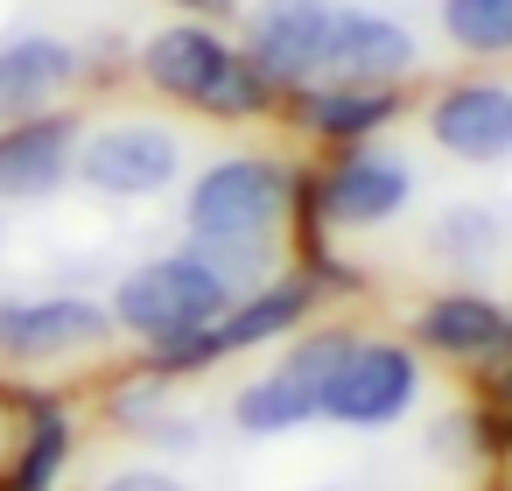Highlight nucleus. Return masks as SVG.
Listing matches in <instances>:
<instances>
[{
  "label": "nucleus",
  "mask_w": 512,
  "mask_h": 491,
  "mask_svg": "<svg viewBox=\"0 0 512 491\" xmlns=\"http://www.w3.org/2000/svg\"><path fill=\"white\" fill-rule=\"evenodd\" d=\"M120 323L155 337V344H183V337H204L218 316H225V274L204 260V253H176V260H148L120 281L113 295Z\"/></svg>",
  "instance_id": "f257e3e1"
},
{
  "label": "nucleus",
  "mask_w": 512,
  "mask_h": 491,
  "mask_svg": "<svg viewBox=\"0 0 512 491\" xmlns=\"http://www.w3.org/2000/svg\"><path fill=\"white\" fill-rule=\"evenodd\" d=\"M288 204V176L260 155L246 162H218L197 190H190V225L197 239H260Z\"/></svg>",
  "instance_id": "f03ea898"
},
{
  "label": "nucleus",
  "mask_w": 512,
  "mask_h": 491,
  "mask_svg": "<svg viewBox=\"0 0 512 491\" xmlns=\"http://www.w3.org/2000/svg\"><path fill=\"white\" fill-rule=\"evenodd\" d=\"M414 400V358L393 344H351V358L323 386V414L344 428H386Z\"/></svg>",
  "instance_id": "7ed1b4c3"
},
{
  "label": "nucleus",
  "mask_w": 512,
  "mask_h": 491,
  "mask_svg": "<svg viewBox=\"0 0 512 491\" xmlns=\"http://www.w3.org/2000/svg\"><path fill=\"white\" fill-rule=\"evenodd\" d=\"M330 22L337 15L323 8V0H267V8L253 15V57H260V71L281 78V85L309 78L323 64V50H330Z\"/></svg>",
  "instance_id": "20e7f679"
},
{
  "label": "nucleus",
  "mask_w": 512,
  "mask_h": 491,
  "mask_svg": "<svg viewBox=\"0 0 512 491\" xmlns=\"http://www.w3.org/2000/svg\"><path fill=\"white\" fill-rule=\"evenodd\" d=\"M78 169H85L99 190H113V197L162 190V183L176 176V134H169V127H106V134L78 155Z\"/></svg>",
  "instance_id": "39448f33"
},
{
  "label": "nucleus",
  "mask_w": 512,
  "mask_h": 491,
  "mask_svg": "<svg viewBox=\"0 0 512 491\" xmlns=\"http://www.w3.org/2000/svg\"><path fill=\"white\" fill-rule=\"evenodd\" d=\"M435 141L463 162L512 155V92L505 85H463L435 106Z\"/></svg>",
  "instance_id": "423d86ee"
},
{
  "label": "nucleus",
  "mask_w": 512,
  "mask_h": 491,
  "mask_svg": "<svg viewBox=\"0 0 512 491\" xmlns=\"http://www.w3.org/2000/svg\"><path fill=\"white\" fill-rule=\"evenodd\" d=\"M99 337H106V316L92 302H0V351L15 358H50Z\"/></svg>",
  "instance_id": "0eeeda50"
},
{
  "label": "nucleus",
  "mask_w": 512,
  "mask_h": 491,
  "mask_svg": "<svg viewBox=\"0 0 512 491\" xmlns=\"http://www.w3.org/2000/svg\"><path fill=\"white\" fill-rule=\"evenodd\" d=\"M323 64H337L344 78H400V71L414 64V36H407L400 22H386V15L351 8V15L330 22V50H323Z\"/></svg>",
  "instance_id": "6e6552de"
},
{
  "label": "nucleus",
  "mask_w": 512,
  "mask_h": 491,
  "mask_svg": "<svg viewBox=\"0 0 512 491\" xmlns=\"http://www.w3.org/2000/svg\"><path fill=\"white\" fill-rule=\"evenodd\" d=\"M71 162V127L64 120H36V127H15V134H0V197H43L57 190Z\"/></svg>",
  "instance_id": "1a4fd4ad"
},
{
  "label": "nucleus",
  "mask_w": 512,
  "mask_h": 491,
  "mask_svg": "<svg viewBox=\"0 0 512 491\" xmlns=\"http://www.w3.org/2000/svg\"><path fill=\"white\" fill-rule=\"evenodd\" d=\"M407 190H414V176H407L400 162H386V155H351V162L330 176V211H337L344 225H379V218H393V211L407 204Z\"/></svg>",
  "instance_id": "9d476101"
},
{
  "label": "nucleus",
  "mask_w": 512,
  "mask_h": 491,
  "mask_svg": "<svg viewBox=\"0 0 512 491\" xmlns=\"http://www.w3.org/2000/svg\"><path fill=\"white\" fill-rule=\"evenodd\" d=\"M71 71H78V57L50 36H29L15 50H0V113H29V106L57 99L71 85Z\"/></svg>",
  "instance_id": "9b49d317"
},
{
  "label": "nucleus",
  "mask_w": 512,
  "mask_h": 491,
  "mask_svg": "<svg viewBox=\"0 0 512 491\" xmlns=\"http://www.w3.org/2000/svg\"><path fill=\"white\" fill-rule=\"evenodd\" d=\"M309 414H323V386H316V379H302L295 365H281L274 379H260V386H246V393H239V428H253V435L302 428Z\"/></svg>",
  "instance_id": "f8f14e48"
},
{
  "label": "nucleus",
  "mask_w": 512,
  "mask_h": 491,
  "mask_svg": "<svg viewBox=\"0 0 512 491\" xmlns=\"http://www.w3.org/2000/svg\"><path fill=\"white\" fill-rule=\"evenodd\" d=\"M218 64H225V50L204 29H169V36L148 43V78L162 92H183V99H204V85L218 78Z\"/></svg>",
  "instance_id": "ddd939ff"
},
{
  "label": "nucleus",
  "mask_w": 512,
  "mask_h": 491,
  "mask_svg": "<svg viewBox=\"0 0 512 491\" xmlns=\"http://www.w3.org/2000/svg\"><path fill=\"white\" fill-rule=\"evenodd\" d=\"M421 337L442 344V351H491V344L512 337V323H505L491 302H477V295H449V302H435V309L421 316Z\"/></svg>",
  "instance_id": "4468645a"
},
{
  "label": "nucleus",
  "mask_w": 512,
  "mask_h": 491,
  "mask_svg": "<svg viewBox=\"0 0 512 491\" xmlns=\"http://www.w3.org/2000/svg\"><path fill=\"white\" fill-rule=\"evenodd\" d=\"M442 29L463 50H512V0H442Z\"/></svg>",
  "instance_id": "2eb2a0df"
},
{
  "label": "nucleus",
  "mask_w": 512,
  "mask_h": 491,
  "mask_svg": "<svg viewBox=\"0 0 512 491\" xmlns=\"http://www.w3.org/2000/svg\"><path fill=\"white\" fill-rule=\"evenodd\" d=\"M386 113H393L386 92H316V99H309V120H316L323 134H365V127H379Z\"/></svg>",
  "instance_id": "dca6fc26"
},
{
  "label": "nucleus",
  "mask_w": 512,
  "mask_h": 491,
  "mask_svg": "<svg viewBox=\"0 0 512 491\" xmlns=\"http://www.w3.org/2000/svg\"><path fill=\"white\" fill-rule=\"evenodd\" d=\"M260 99H267V92H260V71H253V64H239V57H225L197 106H211V113H253Z\"/></svg>",
  "instance_id": "f3484780"
},
{
  "label": "nucleus",
  "mask_w": 512,
  "mask_h": 491,
  "mask_svg": "<svg viewBox=\"0 0 512 491\" xmlns=\"http://www.w3.org/2000/svg\"><path fill=\"white\" fill-rule=\"evenodd\" d=\"M57 463H64V421L43 414L36 435H29V456H22V470H15V491H50Z\"/></svg>",
  "instance_id": "a211bd4d"
},
{
  "label": "nucleus",
  "mask_w": 512,
  "mask_h": 491,
  "mask_svg": "<svg viewBox=\"0 0 512 491\" xmlns=\"http://www.w3.org/2000/svg\"><path fill=\"white\" fill-rule=\"evenodd\" d=\"M435 246H442V253H456V246L484 253V246H491V218H477V211H456V218L435 232Z\"/></svg>",
  "instance_id": "6ab92c4d"
},
{
  "label": "nucleus",
  "mask_w": 512,
  "mask_h": 491,
  "mask_svg": "<svg viewBox=\"0 0 512 491\" xmlns=\"http://www.w3.org/2000/svg\"><path fill=\"white\" fill-rule=\"evenodd\" d=\"M106 491H183L176 477H162V470H127V477H113Z\"/></svg>",
  "instance_id": "aec40b11"
},
{
  "label": "nucleus",
  "mask_w": 512,
  "mask_h": 491,
  "mask_svg": "<svg viewBox=\"0 0 512 491\" xmlns=\"http://www.w3.org/2000/svg\"><path fill=\"white\" fill-rule=\"evenodd\" d=\"M498 386H505V400H512V358H505V372H498Z\"/></svg>",
  "instance_id": "412c9836"
},
{
  "label": "nucleus",
  "mask_w": 512,
  "mask_h": 491,
  "mask_svg": "<svg viewBox=\"0 0 512 491\" xmlns=\"http://www.w3.org/2000/svg\"><path fill=\"white\" fill-rule=\"evenodd\" d=\"M204 8H211V0H204Z\"/></svg>",
  "instance_id": "4be33fe9"
}]
</instances>
